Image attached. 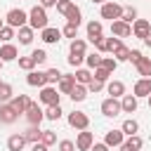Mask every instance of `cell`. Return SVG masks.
Segmentation results:
<instances>
[{"instance_id": "1", "label": "cell", "mask_w": 151, "mask_h": 151, "mask_svg": "<svg viewBox=\"0 0 151 151\" xmlns=\"http://www.w3.org/2000/svg\"><path fill=\"white\" fill-rule=\"evenodd\" d=\"M28 26H31L33 31H42V28H47V9H45L42 5L31 7V12H28Z\"/></svg>"}, {"instance_id": "2", "label": "cell", "mask_w": 151, "mask_h": 151, "mask_svg": "<svg viewBox=\"0 0 151 151\" xmlns=\"http://www.w3.org/2000/svg\"><path fill=\"white\" fill-rule=\"evenodd\" d=\"M123 5H118V2H113V0H109V2H104L101 5V19H111V21H116V19H120L123 17Z\"/></svg>"}, {"instance_id": "3", "label": "cell", "mask_w": 151, "mask_h": 151, "mask_svg": "<svg viewBox=\"0 0 151 151\" xmlns=\"http://www.w3.org/2000/svg\"><path fill=\"white\" fill-rule=\"evenodd\" d=\"M5 21H7V26H12V28H21V26H26V21H28V12H24V9H9L7 17H5Z\"/></svg>"}, {"instance_id": "4", "label": "cell", "mask_w": 151, "mask_h": 151, "mask_svg": "<svg viewBox=\"0 0 151 151\" xmlns=\"http://www.w3.org/2000/svg\"><path fill=\"white\" fill-rule=\"evenodd\" d=\"M38 99H40L45 106L59 104V90H57V87H52V85H45V87H40V94H38Z\"/></svg>"}, {"instance_id": "5", "label": "cell", "mask_w": 151, "mask_h": 151, "mask_svg": "<svg viewBox=\"0 0 151 151\" xmlns=\"http://www.w3.org/2000/svg\"><path fill=\"white\" fill-rule=\"evenodd\" d=\"M120 111H123V109H120V101H118L116 97H109V99L101 101V113H104L106 118H116Z\"/></svg>"}, {"instance_id": "6", "label": "cell", "mask_w": 151, "mask_h": 151, "mask_svg": "<svg viewBox=\"0 0 151 151\" xmlns=\"http://www.w3.org/2000/svg\"><path fill=\"white\" fill-rule=\"evenodd\" d=\"M24 116H26V120H28L31 125H40V123H42V118H45V111H42L35 101H31V106L26 109V113H24Z\"/></svg>"}, {"instance_id": "7", "label": "cell", "mask_w": 151, "mask_h": 151, "mask_svg": "<svg viewBox=\"0 0 151 151\" xmlns=\"http://www.w3.org/2000/svg\"><path fill=\"white\" fill-rule=\"evenodd\" d=\"M68 125L76 127V130H87L90 118H87V113H83V111H73V113H68Z\"/></svg>"}, {"instance_id": "8", "label": "cell", "mask_w": 151, "mask_h": 151, "mask_svg": "<svg viewBox=\"0 0 151 151\" xmlns=\"http://www.w3.org/2000/svg\"><path fill=\"white\" fill-rule=\"evenodd\" d=\"M92 144H94V134L87 132V130H80L78 137H76V149H78V151H90Z\"/></svg>"}, {"instance_id": "9", "label": "cell", "mask_w": 151, "mask_h": 151, "mask_svg": "<svg viewBox=\"0 0 151 151\" xmlns=\"http://www.w3.org/2000/svg\"><path fill=\"white\" fill-rule=\"evenodd\" d=\"M111 33L116 38H127L132 33V24H127L123 19H116V21H111Z\"/></svg>"}, {"instance_id": "10", "label": "cell", "mask_w": 151, "mask_h": 151, "mask_svg": "<svg viewBox=\"0 0 151 151\" xmlns=\"http://www.w3.org/2000/svg\"><path fill=\"white\" fill-rule=\"evenodd\" d=\"M149 33H151V24H149V19H137V21L132 24V35H134V38L144 40Z\"/></svg>"}, {"instance_id": "11", "label": "cell", "mask_w": 151, "mask_h": 151, "mask_svg": "<svg viewBox=\"0 0 151 151\" xmlns=\"http://www.w3.org/2000/svg\"><path fill=\"white\" fill-rule=\"evenodd\" d=\"M26 83L31 85V87H45L47 85V73L45 71H28V76H26Z\"/></svg>"}, {"instance_id": "12", "label": "cell", "mask_w": 151, "mask_h": 151, "mask_svg": "<svg viewBox=\"0 0 151 151\" xmlns=\"http://www.w3.org/2000/svg\"><path fill=\"white\" fill-rule=\"evenodd\" d=\"M40 40H42V42H47V45H57V42L61 40V31H59V28L47 26V28H42V31H40Z\"/></svg>"}, {"instance_id": "13", "label": "cell", "mask_w": 151, "mask_h": 151, "mask_svg": "<svg viewBox=\"0 0 151 151\" xmlns=\"http://www.w3.org/2000/svg\"><path fill=\"white\" fill-rule=\"evenodd\" d=\"M9 104H12V109L21 116V113H26V109L31 106V99H28V94H14V97L9 99Z\"/></svg>"}, {"instance_id": "14", "label": "cell", "mask_w": 151, "mask_h": 151, "mask_svg": "<svg viewBox=\"0 0 151 151\" xmlns=\"http://www.w3.org/2000/svg\"><path fill=\"white\" fill-rule=\"evenodd\" d=\"M17 118H19V113L12 109V104H9V101H7V104H0V123H5V125H12Z\"/></svg>"}, {"instance_id": "15", "label": "cell", "mask_w": 151, "mask_h": 151, "mask_svg": "<svg viewBox=\"0 0 151 151\" xmlns=\"http://www.w3.org/2000/svg\"><path fill=\"white\" fill-rule=\"evenodd\" d=\"M132 94H134L137 99H139V97H149V94H151V78H139V80L134 83Z\"/></svg>"}, {"instance_id": "16", "label": "cell", "mask_w": 151, "mask_h": 151, "mask_svg": "<svg viewBox=\"0 0 151 151\" xmlns=\"http://www.w3.org/2000/svg\"><path fill=\"white\" fill-rule=\"evenodd\" d=\"M73 85H76V76L61 73V78H59V83H57V90H59L61 94H68V92L73 90Z\"/></svg>"}, {"instance_id": "17", "label": "cell", "mask_w": 151, "mask_h": 151, "mask_svg": "<svg viewBox=\"0 0 151 151\" xmlns=\"http://www.w3.org/2000/svg\"><path fill=\"white\" fill-rule=\"evenodd\" d=\"M104 142H106L109 146H120V144L125 142V132H123V130H109L106 137H104Z\"/></svg>"}, {"instance_id": "18", "label": "cell", "mask_w": 151, "mask_h": 151, "mask_svg": "<svg viewBox=\"0 0 151 151\" xmlns=\"http://www.w3.org/2000/svg\"><path fill=\"white\" fill-rule=\"evenodd\" d=\"M0 59H2V61H14V59H19V50H17L12 42H5V45L0 47Z\"/></svg>"}, {"instance_id": "19", "label": "cell", "mask_w": 151, "mask_h": 151, "mask_svg": "<svg viewBox=\"0 0 151 151\" xmlns=\"http://www.w3.org/2000/svg\"><path fill=\"white\" fill-rule=\"evenodd\" d=\"M120 109H123V113H134L137 111V97L134 94H123L120 97Z\"/></svg>"}, {"instance_id": "20", "label": "cell", "mask_w": 151, "mask_h": 151, "mask_svg": "<svg viewBox=\"0 0 151 151\" xmlns=\"http://www.w3.org/2000/svg\"><path fill=\"white\" fill-rule=\"evenodd\" d=\"M101 31H104V26H101V21H97V19H92V21H87V38L94 42L97 38H101Z\"/></svg>"}, {"instance_id": "21", "label": "cell", "mask_w": 151, "mask_h": 151, "mask_svg": "<svg viewBox=\"0 0 151 151\" xmlns=\"http://www.w3.org/2000/svg\"><path fill=\"white\" fill-rule=\"evenodd\" d=\"M24 146H26V137L24 134H19V132L17 134H9V139H7V149L9 151H21Z\"/></svg>"}, {"instance_id": "22", "label": "cell", "mask_w": 151, "mask_h": 151, "mask_svg": "<svg viewBox=\"0 0 151 151\" xmlns=\"http://www.w3.org/2000/svg\"><path fill=\"white\" fill-rule=\"evenodd\" d=\"M106 92H109L111 97L120 99V97L125 94V85H123L120 80H111V83H106Z\"/></svg>"}, {"instance_id": "23", "label": "cell", "mask_w": 151, "mask_h": 151, "mask_svg": "<svg viewBox=\"0 0 151 151\" xmlns=\"http://www.w3.org/2000/svg\"><path fill=\"white\" fill-rule=\"evenodd\" d=\"M17 38H19L21 45H31V42H33V28H31V26H21V28H17Z\"/></svg>"}, {"instance_id": "24", "label": "cell", "mask_w": 151, "mask_h": 151, "mask_svg": "<svg viewBox=\"0 0 151 151\" xmlns=\"http://www.w3.org/2000/svg\"><path fill=\"white\" fill-rule=\"evenodd\" d=\"M68 97H71L73 101H83V99L87 97V85H80V83H76V85H73V90L68 92Z\"/></svg>"}, {"instance_id": "25", "label": "cell", "mask_w": 151, "mask_h": 151, "mask_svg": "<svg viewBox=\"0 0 151 151\" xmlns=\"http://www.w3.org/2000/svg\"><path fill=\"white\" fill-rule=\"evenodd\" d=\"M120 130L125 132V137H132V134H137V132H139V123H137L134 118H127V120L120 125Z\"/></svg>"}, {"instance_id": "26", "label": "cell", "mask_w": 151, "mask_h": 151, "mask_svg": "<svg viewBox=\"0 0 151 151\" xmlns=\"http://www.w3.org/2000/svg\"><path fill=\"white\" fill-rule=\"evenodd\" d=\"M137 71H139V76H144V78H151V59L149 57H142L137 64Z\"/></svg>"}, {"instance_id": "27", "label": "cell", "mask_w": 151, "mask_h": 151, "mask_svg": "<svg viewBox=\"0 0 151 151\" xmlns=\"http://www.w3.org/2000/svg\"><path fill=\"white\" fill-rule=\"evenodd\" d=\"M66 21H68V24H73V26H80V21H83V12H80V7H78V5H73V7H71V12L66 14Z\"/></svg>"}, {"instance_id": "28", "label": "cell", "mask_w": 151, "mask_h": 151, "mask_svg": "<svg viewBox=\"0 0 151 151\" xmlns=\"http://www.w3.org/2000/svg\"><path fill=\"white\" fill-rule=\"evenodd\" d=\"M101 59H104V57H101V52H97V50L90 52V54H85V64H87L92 71H94L97 66H101Z\"/></svg>"}, {"instance_id": "29", "label": "cell", "mask_w": 151, "mask_h": 151, "mask_svg": "<svg viewBox=\"0 0 151 151\" xmlns=\"http://www.w3.org/2000/svg\"><path fill=\"white\" fill-rule=\"evenodd\" d=\"M76 83H80V85H87L92 78H94V73L92 71H87V68H76Z\"/></svg>"}, {"instance_id": "30", "label": "cell", "mask_w": 151, "mask_h": 151, "mask_svg": "<svg viewBox=\"0 0 151 151\" xmlns=\"http://www.w3.org/2000/svg\"><path fill=\"white\" fill-rule=\"evenodd\" d=\"M24 137H26V142H31V144H35V142H40V137H42V130L38 127V125H31L26 132H24Z\"/></svg>"}, {"instance_id": "31", "label": "cell", "mask_w": 151, "mask_h": 151, "mask_svg": "<svg viewBox=\"0 0 151 151\" xmlns=\"http://www.w3.org/2000/svg\"><path fill=\"white\" fill-rule=\"evenodd\" d=\"M68 50H71V54H85V50H87V42H85L83 38H73Z\"/></svg>"}, {"instance_id": "32", "label": "cell", "mask_w": 151, "mask_h": 151, "mask_svg": "<svg viewBox=\"0 0 151 151\" xmlns=\"http://www.w3.org/2000/svg\"><path fill=\"white\" fill-rule=\"evenodd\" d=\"M12 97H14L12 85H9V83H2V85H0V104H7Z\"/></svg>"}, {"instance_id": "33", "label": "cell", "mask_w": 151, "mask_h": 151, "mask_svg": "<svg viewBox=\"0 0 151 151\" xmlns=\"http://www.w3.org/2000/svg\"><path fill=\"white\" fill-rule=\"evenodd\" d=\"M61 113H64V111H61V106H59V104H52V106H47L45 118H47V120H59V118H61Z\"/></svg>"}, {"instance_id": "34", "label": "cell", "mask_w": 151, "mask_h": 151, "mask_svg": "<svg viewBox=\"0 0 151 151\" xmlns=\"http://www.w3.org/2000/svg\"><path fill=\"white\" fill-rule=\"evenodd\" d=\"M38 64H35V59L28 54V57H19V68H24V71H33Z\"/></svg>"}, {"instance_id": "35", "label": "cell", "mask_w": 151, "mask_h": 151, "mask_svg": "<svg viewBox=\"0 0 151 151\" xmlns=\"http://www.w3.org/2000/svg\"><path fill=\"white\" fill-rule=\"evenodd\" d=\"M14 35H17V28H12V26H7V24L0 28V40H2V42H9Z\"/></svg>"}, {"instance_id": "36", "label": "cell", "mask_w": 151, "mask_h": 151, "mask_svg": "<svg viewBox=\"0 0 151 151\" xmlns=\"http://www.w3.org/2000/svg\"><path fill=\"white\" fill-rule=\"evenodd\" d=\"M113 59H116L118 64H120V61H127V59H130V50H127L125 45H120V47L113 52Z\"/></svg>"}, {"instance_id": "37", "label": "cell", "mask_w": 151, "mask_h": 151, "mask_svg": "<svg viewBox=\"0 0 151 151\" xmlns=\"http://www.w3.org/2000/svg\"><path fill=\"white\" fill-rule=\"evenodd\" d=\"M40 142H42V144H47V146L57 144V132H54V130H42V137H40Z\"/></svg>"}, {"instance_id": "38", "label": "cell", "mask_w": 151, "mask_h": 151, "mask_svg": "<svg viewBox=\"0 0 151 151\" xmlns=\"http://www.w3.org/2000/svg\"><path fill=\"white\" fill-rule=\"evenodd\" d=\"M125 144H127L132 151H139V149L144 146V142H142V137H139V134H132V137H127V139H125Z\"/></svg>"}, {"instance_id": "39", "label": "cell", "mask_w": 151, "mask_h": 151, "mask_svg": "<svg viewBox=\"0 0 151 151\" xmlns=\"http://www.w3.org/2000/svg\"><path fill=\"white\" fill-rule=\"evenodd\" d=\"M120 19H123V21H127V24H134V21H137V9H134V7H125Z\"/></svg>"}, {"instance_id": "40", "label": "cell", "mask_w": 151, "mask_h": 151, "mask_svg": "<svg viewBox=\"0 0 151 151\" xmlns=\"http://www.w3.org/2000/svg\"><path fill=\"white\" fill-rule=\"evenodd\" d=\"M45 73H47V85H54V83H59V78H61V71H59V68H47Z\"/></svg>"}, {"instance_id": "41", "label": "cell", "mask_w": 151, "mask_h": 151, "mask_svg": "<svg viewBox=\"0 0 151 151\" xmlns=\"http://www.w3.org/2000/svg\"><path fill=\"white\" fill-rule=\"evenodd\" d=\"M71 7H73V2H71V0H57V12H59V14H64V17H66V14L71 12Z\"/></svg>"}, {"instance_id": "42", "label": "cell", "mask_w": 151, "mask_h": 151, "mask_svg": "<svg viewBox=\"0 0 151 151\" xmlns=\"http://www.w3.org/2000/svg\"><path fill=\"white\" fill-rule=\"evenodd\" d=\"M94 50H97V52H101V54H104V52H109V38H104V35H101V38H97V40H94Z\"/></svg>"}, {"instance_id": "43", "label": "cell", "mask_w": 151, "mask_h": 151, "mask_svg": "<svg viewBox=\"0 0 151 151\" xmlns=\"http://www.w3.org/2000/svg\"><path fill=\"white\" fill-rule=\"evenodd\" d=\"M61 35H66V38H78V26H73V24H66L64 26V31H61Z\"/></svg>"}, {"instance_id": "44", "label": "cell", "mask_w": 151, "mask_h": 151, "mask_svg": "<svg viewBox=\"0 0 151 151\" xmlns=\"http://www.w3.org/2000/svg\"><path fill=\"white\" fill-rule=\"evenodd\" d=\"M101 66H104L106 71H111V73H113V71L118 68V61H116L113 57H104V59H101Z\"/></svg>"}, {"instance_id": "45", "label": "cell", "mask_w": 151, "mask_h": 151, "mask_svg": "<svg viewBox=\"0 0 151 151\" xmlns=\"http://www.w3.org/2000/svg\"><path fill=\"white\" fill-rule=\"evenodd\" d=\"M109 76H111V71H106L104 66H97V68H94V78H97V80L106 83V80H109Z\"/></svg>"}, {"instance_id": "46", "label": "cell", "mask_w": 151, "mask_h": 151, "mask_svg": "<svg viewBox=\"0 0 151 151\" xmlns=\"http://www.w3.org/2000/svg\"><path fill=\"white\" fill-rule=\"evenodd\" d=\"M101 90H104V83H101V80L92 78V80L87 83V92H94V94H97V92H101Z\"/></svg>"}, {"instance_id": "47", "label": "cell", "mask_w": 151, "mask_h": 151, "mask_svg": "<svg viewBox=\"0 0 151 151\" xmlns=\"http://www.w3.org/2000/svg\"><path fill=\"white\" fill-rule=\"evenodd\" d=\"M31 57L35 59V64H45V61H47V52H45V50H33Z\"/></svg>"}, {"instance_id": "48", "label": "cell", "mask_w": 151, "mask_h": 151, "mask_svg": "<svg viewBox=\"0 0 151 151\" xmlns=\"http://www.w3.org/2000/svg\"><path fill=\"white\" fill-rule=\"evenodd\" d=\"M83 61H85V54H71V57H68V64H71V66H76V68H78Z\"/></svg>"}, {"instance_id": "49", "label": "cell", "mask_w": 151, "mask_h": 151, "mask_svg": "<svg viewBox=\"0 0 151 151\" xmlns=\"http://www.w3.org/2000/svg\"><path fill=\"white\" fill-rule=\"evenodd\" d=\"M59 151H76V144L71 139H61L59 142Z\"/></svg>"}, {"instance_id": "50", "label": "cell", "mask_w": 151, "mask_h": 151, "mask_svg": "<svg viewBox=\"0 0 151 151\" xmlns=\"http://www.w3.org/2000/svg\"><path fill=\"white\" fill-rule=\"evenodd\" d=\"M120 45H123V40H120V38H116V35H113V38H109V52H116Z\"/></svg>"}, {"instance_id": "51", "label": "cell", "mask_w": 151, "mask_h": 151, "mask_svg": "<svg viewBox=\"0 0 151 151\" xmlns=\"http://www.w3.org/2000/svg\"><path fill=\"white\" fill-rule=\"evenodd\" d=\"M109 149H111V146H109V144H106V142H94V144H92V149H90V151H109Z\"/></svg>"}, {"instance_id": "52", "label": "cell", "mask_w": 151, "mask_h": 151, "mask_svg": "<svg viewBox=\"0 0 151 151\" xmlns=\"http://www.w3.org/2000/svg\"><path fill=\"white\" fill-rule=\"evenodd\" d=\"M142 57H144V54H142L139 50H130V59H127V61H132V64H137V61H139Z\"/></svg>"}, {"instance_id": "53", "label": "cell", "mask_w": 151, "mask_h": 151, "mask_svg": "<svg viewBox=\"0 0 151 151\" xmlns=\"http://www.w3.org/2000/svg\"><path fill=\"white\" fill-rule=\"evenodd\" d=\"M47 149H50V146H47V144H42V142H35V144L31 146V151H47Z\"/></svg>"}, {"instance_id": "54", "label": "cell", "mask_w": 151, "mask_h": 151, "mask_svg": "<svg viewBox=\"0 0 151 151\" xmlns=\"http://www.w3.org/2000/svg\"><path fill=\"white\" fill-rule=\"evenodd\" d=\"M40 5L47 9V7H57V0H40Z\"/></svg>"}, {"instance_id": "55", "label": "cell", "mask_w": 151, "mask_h": 151, "mask_svg": "<svg viewBox=\"0 0 151 151\" xmlns=\"http://www.w3.org/2000/svg\"><path fill=\"white\" fill-rule=\"evenodd\" d=\"M144 45H146V47H151V33H149V35L144 38Z\"/></svg>"}, {"instance_id": "56", "label": "cell", "mask_w": 151, "mask_h": 151, "mask_svg": "<svg viewBox=\"0 0 151 151\" xmlns=\"http://www.w3.org/2000/svg\"><path fill=\"white\" fill-rule=\"evenodd\" d=\"M120 151H132V149H130V146H127V144L123 142V144H120Z\"/></svg>"}, {"instance_id": "57", "label": "cell", "mask_w": 151, "mask_h": 151, "mask_svg": "<svg viewBox=\"0 0 151 151\" xmlns=\"http://www.w3.org/2000/svg\"><path fill=\"white\" fill-rule=\"evenodd\" d=\"M92 2H97V5H104V2H109V0H92Z\"/></svg>"}, {"instance_id": "58", "label": "cell", "mask_w": 151, "mask_h": 151, "mask_svg": "<svg viewBox=\"0 0 151 151\" xmlns=\"http://www.w3.org/2000/svg\"><path fill=\"white\" fill-rule=\"evenodd\" d=\"M2 26H5V19H0V28H2Z\"/></svg>"}, {"instance_id": "59", "label": "cell", "mask_w": 151, "mask_h": 151, "mask_svg": "<svg viewBox=\"0 0 151 151\" xmlns=\"http://www.w3.org/2000/svg\"><path fill=\"white\" fill-rule=\"evenodd\" d=\"M146 99H149V109H151V94H149V97H146Z\"/></svg>"}, {"instance_id": "60", "label": "cell", "mask_w": 151, "mask_h": 151, "mask_svg": "<svg viewBox=\"0 0 151 151\" xmlns=\"http://www.w3.org/2000/svg\"><path fill=\"white\" fill-rule=\"evenodd\" d=\"M2 64H5V61H2V59H0V68H2Z\"/></svg>"}, {"instance_id": "61", "label": "cell", "mask_w": 151, "mask_h": 151, "mask_svg": "<svg viewBox=\"0 0 151 151\" xmlns=\"http://www.w3.org/2000/svg\"><path fill=\"white\" fill-rule=\"evenodd\" d=\"M0 85H2V80H0Z\"/></svg>"}]
</instances>
